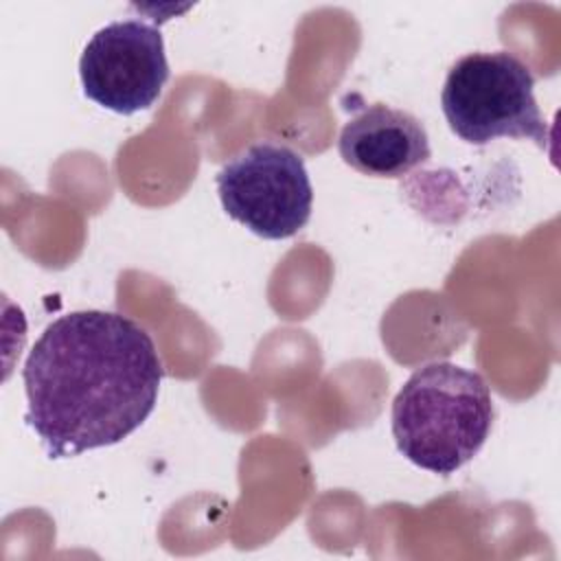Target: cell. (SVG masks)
Here are the masks:
<instances>
[{
  "label": "cell",
  "mask_w": 561,
  "mask_h": 561,
  "mask_svg": "<svg viewBox=\"0 0 561 561\" xmlns=\"http://www.w3.org/2000/svg\"><path fill=\"white\" fill-rule=\"evenodd\" d=\"M26 423L48 458L116 445L153 412L162 362L151 335L114 311H72L35 340L22 370Z\"/></svg>",
  "instance_id": "cell-1"
},
{
  "label": "cell",
  "mask_w": 561,
  "mask_h": 561,
  "mask_svg": "<svg viewBox=\"0 0 561 561\" xmlns=\"http://www.w3.org/2000/svg\"><path fill=\"white\" fill-rule=\"evenodd\" d=\"M79 77L83 94L105 110H149L169 79L162 33L138 18L105 24L85 44Z\"/></svg>",
  "instance_id": "cell-5"
},
{
  "label": "cell",
  "mask_w": 561,
  "mask_h": 561,
  "mask_svg": "<svg viewBox=\"0 0 561 561\" xmlns=\"http://www.w3.org/2000/svg\"><path fill=\"white\" fill-rule=\"evenodd\" d=\"M337 149L348 167L373 178H401L432 153L421 121L381 103L359 110L344 123Z\"/></svg>",
  "instance_id": "cell-6"
},
{
  "label": "cell",
  "mask_w": 561,
  "mask_h": 561,
  "mask_svg": "<svg viewBox=\"0 0 561 561\" xmlns=\"http://www.w3.org/2000/svg\"><path fill=\"white\" fill-rule=\"evenodd\" d=\"M390 421L397 449L410 462L449 476L482 449L491 432V390L476 370L432 362L401 386Z\"/></svg>",
  "instance_id": "cell-2"
},
{
  "label": "cell",
  "mask_w": 561,
  "mask_h": 561,
  "mask_svg": "<svg viewBox=\"0 0 561 561\" xmlns=\"http://www.w3.org/2000/svg\"><path fill=\"white\" fill-rule=\"evenodd\" d=\"M530 68L506 50L469 53L449 68L440 105L451 131L469 145L528 138L546 147L548 125L535 101Z\"/></svg>",
  "instance_id": "cell-3"
},
{
  "label": "cell",
  "mask_w": 561,
  "mask_h": 561,
  "mask_svg": "<svg viewBox=\"0 0 561 561\" xmlns=\"http://www.w3.org/2000/svg\"><path fill=\"white\" fill-rule=\"evenodd\" d=\"M215 182L226 215L263 239L294 237L311 217L305 160L285 145H250L217 171Z\"/></svg>",
  "instance_id": "cell-4"
}]
</instances>
